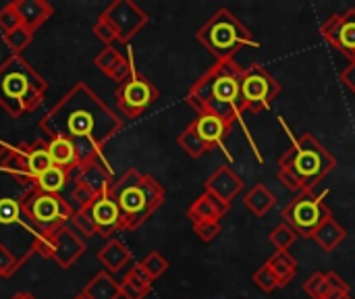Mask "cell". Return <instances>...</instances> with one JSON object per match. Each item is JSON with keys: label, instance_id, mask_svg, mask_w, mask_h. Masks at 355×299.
Returning a JSON list of instances; mask_svg holds the SVG:
<instances>
[{"label": "cell", "instance_id": "18", "mask_svg": "<svg viewBox=\"0 0 355 299\" xmlns=\"http://www.w3.org/2000/svg\"><path fill=\"white\" fill-rule=\"evenodd\" d=\"M231 206L223 204L220 200H216L210 194H202L189 208H187V219L191 225L196 223H220L223 216L229 212Z\"/></svg>", "mask_w": 355, "mask_h": 299}, {"label": "cell", "instance_id": "8", "mask_svg": "<svg viewBox=\"0 0 355 299\" xmlns=\"http://www.w3.org/2000/svg\"><path fill=\"white\" fill-rule=\"evenodd\" d=\"M329 216H333V212L324 204V194H316V191L300 194L283 208V221L297 235L310 237V239L324 225Z\"/></svg>", "mask_w": 355, "mask_h": 299}, {"label": "cell", "instance_id": "3", "mask_svg": "<svg viewBox=\"0 0 355 299\" xmlns=\"http://www.w3.org/2000/svg\"><path fill=\"white\" fill-rule=\"evenodd\" d=\"M335 166L337 158L312 133H302L291 137V146L279 158V181L289 191L300 196L314 191Z\"/></svg>", "mask_w": 355, "mask_h": 299}, {"label": "cell", "instance_id": "43", "mask_svg": "<svg viewBox=\"0 0 355 299\" xmlns=\"http://www.w3.org/2000/svg\"><path fill=\"white\" fill-rule=\"evenodd\" d=\"M133 73H135V69H133V62H131V58H127V56H125V58H123V60H121V62H119V65H116V67H114L110 73H108V77L121 85V83H125V81H127V79H129Z\"/></svg>", "mask_w": 355, "mask_h": 299}, {"label": "cell", "instance_id": "4", "mask_svg": "<svg viewBox=\"0 0 355 299\" xmlns=\"http://www.w3.org/2000/svg\"><path fill=\"white\" fill-rule=\"evenodd\" d=\"M48 81L21 56L10 54L0 65V108L19 119L25 112H35L44 102Z\"/></svg>", "mask_w": 355, "mask_h": 299}, {"label": "cell", "instance_id": "6", "mask_svg": "<svg viewBox=\"0 0 355 299\" xmlns=\"http://www.w3.org/2000/svg\"><path fill=\"white\" fill-rule=\"evenodd\" d=\"M198 42L216 58H235V54L248 46H256L252 31L241 23L239 17H235L229 8H218L196 33Z\"/></svg>", "mask_w": 355, "mask_h": 299}, {"label": "cell", "instance_id": "19", "mask_svg": "<svg viewBox=\"0 0 355 299\" xmlns=\"http://www.w3.org/2000/svg\"><path fill=\"white\" fill-rule=\"evenodd\" d=\"M10 4H12V8L19 15L21 25L31 29V31L42 27L52 17V12H54L52 4L46 2V0H15Z\"/></svg>", "mask_w": 355, "mask_h": 299}, {"label": "cell", "instance_id": "46", "mask_svg": "<svg viewBox=\"0 0 355 299\" xmlns=\"http://www.w3.org/2000/svg\"><path fill=\"white\" fill-rule=\"evenodd\" d=\"M329 299H354V298H352V293H349V291H345V293H335V296H331Z\"/></svg>", "mask_w": 355, "mask_h": 299}, {"label": "cell", "instance_id": "38", "mask_svg": "<svg viewBox=\"0 0 355 299\" xmlns=\"http://www.w3.org/2000/svg\"><path fill=\"white\" fill-rule=\"evenodd\" d=\"M73 183V189H71V200H69V204L73 206V210H83V208H89L92 204H94V200H96V196L85 187V185H81V183H75V181H71Z\"/></svg>", "mask_w": 355, "mask_h": 299}, {"label": "cell", "instance_id": "22", "mask_svg": "<svg viewBox=\"0 0 355 299\" xmlns=\"http://www.w3.org/2000/svg\"><path fill=\"white\" fill-rule=\"evenodd\" d=\"M152 279H150V275L139 266V264H135V266H131L129 271H127V275L123 277V281L119 283V287H121V298L125 299H146L150 296V291H152Z\"/></svg>", "mask_w": 355, "mask_h": 299}, {"label": "cell", "instance_id": "12", "mask_svg": "<svg viewBox=\"0 0 355 299\" xmlns=\"http://www.w3.org/2000/svg\"><path fill=\"white\" fill-rule=\"evenodd\" d=\"M100 17L108 21L116 33V40L123 44H129L150 23V15L133 0H112Z\"/></svg>", "mask_w": 355, "mask_h": 299}, {"label": "cell", "instance_id": "27", "mask_svg": "<svg viewBox=\"0 0 355 299\" xmlns=\"http://www.w3.org/2000/svg\"><path fill=\"white\" fill-rule=\"evenodd\" d=\"M312 239L318 244V248H322L327 254H331V252H335L347 239V231L335 221V216H329L324 221V225L314 233Z\"/></svg>", "mask_w": 355, "mask_h": 299}, {"label": "cell", "instance_id": "34", "mask_svg": "<svg viewBox=\"0 0 355 299\" xmlns=\"http://www.w3.org/2000/svg\"><path fill=\"white\" fill-rule=\"evenodd\" d=\"M71 223L75 227V233L81 235V237H94L98 235V229H96V223L92 219V210L89 208H83V210H75L73 216H71Z\"/></svg>", "mask_w": 355, "mask_h": 299}, {"label": "cell", "instance_id": "5", "mask_svg": "<svg viewBox=\"0 0 355 299\" xmlns=\"http://www.w3.org/2000/svg\"><path fill=\"white\" fill-rule=\"evenodd\" d=\"M123 214L121 231H137L162 204H164V187L152 177L144 175L137 169H129L119 177L108 191Z\"/></svg>", "mask_w": 355, "mask_h": 299}, {"label": "cell", "instance_id": "23", "mask_svg": "<svg viewBox=\"0 0 355 299\" xmlns=\"http://www.w3.org/2000/svg\"><path fill=\"white\" fill-rule=\"evenodd\" d=\"M48 148V154H50V160L54 166L58 169H64L69 173H75L77 166H79V158H77V152L73 148V144L64 137H52L48 139L46 144Z\"/></svg>", "mask_w": 355, "mask_h": 299}, {"label": "cell", "instance_id": "11", "mask_svg": "<svg viewBox=\"0 0 355 299\" xmlns=\"http://www.w3.org/2000/svg\"><path fill=\"white\" fill-rule=\"evenodd\" d=\"M158 98H160V89L137 71L116 87V106L129 119L141 117Z\"/></svg>", "mask_w": 355, "mask_h": 299}, {"label": "cell", "instance_id": "21", "mask_svg": "<svg viewBox=\"0 0 355 299\" xmlns=\"http://www.w3.org/2000/svg\"><path fill=\"white\" fill-rule=\"evenodd\" d=\"M98 262L104 266L106 273L110 275H116L121 273L129 262H131V250L121 241V239H108L106 246L98 252Z\"/></svg>", "mask_w": 355, "mask_h": 299}, {"label": "cell", "instance_id": "9", "mask_svg": "<svg viewBox=\"0 0 355 299\" xmlns=\"http://www.w3.org/2000/svg\"><path fill=\"white\" fill-rule=\"evenodd\" d=\"M281 83L260 65L245 67L239 79V106L254 114L268 110L272 100L281 94Z\"/></svg>", "mask_w": 355, "mask_h": 299}, {"label": "cell", "instance_id": "7", "mask_svg": "<svg viewBox=\"0 0 355 299\" xmlns=\"http://www.w3.org/2000/svg\"><path fill=\"white\" fill-rule=\"evenodd\" d=\"M23 212L29 225L37 233H50L67 225V221H71L75 210L69 204V200H64L62 196L44 194L33 187L23 200Z\"/></svg>", "mask_w": 355, "mask_h": 299}, {"label": "cell", "instance_id": "40", "mask_svg": "<svg viewBox=\"0 0 355 299\" xmlns=\"http://www.w3.org/2000/svg\"><path fill=\"white\" fill-rule=\"evenodd\" d=\"M92 31H94V35L104 44V48H106V46H112L114 42H119V40H116L114 29H112V27L108 25V21H106V19H102V17H98V21L94 23Z\"/></svg>", "mask_w": 355, "mask_h": 299}, {"label": "cell", "instance_id": "2", "mask_svg": "<svg viewBox=\"0 0 355 299\" xmlns=\"http://www.w3.org/2000/svg\"><path fill=\"white\" fill-rule=\"evenodd\" d=\"M245 67L235 58L214 60V65L189 87L185 100L198 114H214L227 123L241 119L243 110L239 106V79Z\"/></svg>", "mask_w": 355, "mask_h": 299}, {"label": "cell", "instance_id": "29", "mask_svg": "<svg viewBox=\"0 0 355 299\" xmlns=\"http://www.w3.org/2000/svg\"><path fill=\"white\" fill-rule=\"evenodd\" d=\"M25 166H27V175H29L31 181H35L44 171H48L52 166V160H50L46 144H33L31 150H27Z\"/></svg>", "mask_w": 355, "mask_h": 299}, {"label": "cell", "instance_id": "36", "mask_svg": "<svg viewBox=\"0 0 355 299\" xmlns=\"http://www.w3.org/2000/svg\"><path fill=\"white\" fill-rule=\"evenodd\" d=\"M123 58H125V56H123L114 46H106V48H104L96 58H94V65H96L104 75H108V73H110V71H112L121 60H123Z\"/></svg>", "mask_w": 355, "mask_h": 299}, {"label": "cell", "instance_id": "1", "mask_svg": "<svg viewBox=\"0 0 355 299\" xmlns=\"http://www.w3.org/2000/svg\"><path fill=\"white\" fill-rule=\"evenodd\" d=\"M40 131L73 144L79 164L102 156L104 146L123 129V119L83 81L75 83L37 123Z\"/></svg>", "mask_w": 355, "mask_h": 299}, {"label": "cell", "instance_id": "17", "mask_svg": "<svg viewBox=\"0 0 355 299\" xmlns=\"http://www.w3.org/2000/svg\"><path fill=\"white\" fill-rule=\"evenodd\" d=\"M27 194H29V189L27 191H19V194H10V196H0V231L2 233L17 227L21 231H29V233L40 235L29 225V221L25 219V212H23V200H25Z\"/></svg>", "mask_w": 355, "mask_h": 299}, {"label": "cell", "instance_id": "35", "mask_svg": "<svg viewBox=\"0 0 355 299\" xmlns=\"http://www.w3.org/2000/svg\"><path fill=\"white\" fill-rule=\"evenodd\" d=\"M139 266L150 275L152 281H156V279H160V277L168 271V260H166L160 252H150V254L139 262Z\"/></svg>", "mask_w": 355, "mask_h": 299}, {"label": "cell", "instance_id": "26", "mask_svg": "<svg viewBox=\"0 0 355 299\" xmlns=\"http://www.w3.org/2000/svg\"><path fill=\"white\" fill-rule=\"evenodd\" d=\"M266 264L270 266V271L279 279L281 287H287L300 273V262L295 260V256L291 252H275L266 260Z\"/></svg>", "mask_w": 355, "mask_h": 299}, {"label": "cell", "instance_id": "37", "mask_svg": "<svg viewBox=\"0 0 355 299\" xmlns=\"http://www.w3.org/2000/svg\"><path fill=\"white\" fill-rule=\"evenodd\" d=\"M254 283H256V287H260L264 293H272V291L281 289L279 279L275 277V273L270 271V266H268L266 262H264V266H260V268L254 273Z\"/></svg>", "mask_w": 355, "mask_h": 299}, {"label": "cell", "instance_id": "45", "mask_svg": "<svg viewBox=\"0 0 355 299\" xmlns=\"http://www.w3.org/2000/svg\"><path fill=\"white\" fill-rule=\"evenodd\" d=\"M341 81L345 83V87L352 92L355 96V60H352L345 69H343V73H341Z\"/></svg>", "mask_w": 355, "mask_h": 299}, {"label": "cell", "instance_id": "32", "mask_svg": "<svg viewBox=\"0 0 355 299\" xmlns=\"http://www.w3.org/2000/svg\"><path fill=\"white\" fill-rule=\"evenodd\" d=\"M33 33H35V31H31V29L19 25L17 29L4 33L2 37H4V44L8 46V50H10L12 54H21V52L33 42Z\"/></svg>", "mask_w": 355, "mask_h": 299}, {"label": "cell", "instance_id": "44", "mask_svg": "<svg viewBox=\"0 0 355 299\" xmlns=\"http://www.w3.org/2000/svg\"><path fill=\"white\" fill-rule=\"evenodd\" d=\"M327 281H329V289H331V296H335V293H345V291H349V285L335 273V271H331V273H327ZM329 296V298H331Z\"/></svg>", "mask_w": 355, "mask_h": 299}, {"label": "cell", "instance_id": "48", "mask_svg": "<svg viewBox=\"0 0 355 299\" xmlns=\"http://www.w3.org/2000/svg\"><path fill=\"white\" fill-rule=\"evenodd\" d=\"M73 299H85V296H83V293H79L77 298H73Z\"/></svg>", "mask_w": 355, "mask_h": 299}, {"label": "cell", "instance_id": "15", "mask_svg": "<svg viewBox=\"0 0 355 299\" xmlns=\"http://www.w3.org/2000/svg\"><path fill=\"white\" fill-rule=\"evenodd\" d=\"M245 181L227 164L218 166L206 181H204V191L220 200L223 204L231 206V202L243 191Z\"/></svg>", "mask_w": 355, "mask_h": 299}, {"label": "cell", "instance_id": "42", "mask_svg": "<svg viewBox=\"0 0 355 299\" xmlns=\"http://www.w3.org/2000/svg\"><path fill=\"white\" fill-rule=\"evenodd\" d=\"M191 227H193V233L204 244H212L218 237V233H220V223H196Z\"/></svg>", "mask_w": 355, "mask_h": 299}, {"label": "cell", "instance_id": "28", "mask_svg": "<svg viewBox=\"0 0 355 299\" xmlns=\"http://www.w3.org/2000/svg\"><path fill=\"white\" fill-rule=\"evenodd\" d=\"M73 179V173L64 171V169H58V166H50L48 171H44L35 181H33V187L37 191H44V194H54V196H60V191L71 183Z\"/></svg>", "mask_w": 355, "mask_h": 299}, {"label": "cell", "instance_id": "47", "mask_svg": "<svg viewBox=\"0 0 355 299\" xmlns=\"http://www.w3.org/2000/svg\"><path fill=\"white\" fill-rule=\"evenodd\" d=\"M10 299H35L31 293H17V296H12Z\"/></svg>", "mask_w": 355, "mask_h": 299}, {"label": "cell", "instance_id": "25", "mask_svg": "<svg viewBox=\"0 0 355 299\" xmlns=\"http://www.w3.org/2000/svg\"><path fill=\"white\" fill-rule=\"evenodd\" d=\"M85 299H119L121 298V287L119 281L112 279L110 273L100 271L81 291Z\"/></svg>", "mask_w": 355, "mask_h": 299}, {"label": "cell", "instance_id": "39", "mask_svg": "<svg viewBox=\"0 0 355 299\" xmlns=\"http://www.w3.org/2000/svg\"><path fill=\"white\" fill-rule=\"evenodd\" d=\"M21 266H23V262H21L8 248L0 246V279L12 277Z\"/></svg>", "mask_w": 355, "mask_h": 299}, {"label": "cell", "instance_id": "31", "mask_svg": "<svg viewBox=\"0 0 355 299\" xmlns=\"http://www.w3.org/2000/svg\"><path fill=\"white\" fill-rule=\"evenodd\" d=\"M268 241L277 252H289V248L297 241V233L287 223H281L268 233Z\"/></svg>", "mask_w": 355, "mask_h": 299}, {"label": "cell", "instance_id": "41", "mask_svg": "<svg viewBox=\"0 0 355 299\" xmlns=\"http://www.w3.org/2000/svg\"><path fill=\"white\" fill-rule=\"evenodd\" d=\"M19 25H21V19H19L17 10L12 8V4L10 2L4 4L0 8V29H2V35L8 33V31H12V29H17Z\"/></svg>", "mask_w": 355, "mask_h": 299}, {"label": "cell", "instance_id": "13", "mask_svg": "<svg viewBox=\"0 0 355 299\" xmlns=\"http://www.w3.org/2000/svg\"><path fill=\"white\" fill-rule=\"evenodd\" d=\"M322 37L343 56L355 60V8L329 17L320 27Z\"/></svg>", "mask_w": 355, "mask_h": 299}, {"label": "cell", "instance_id": "24", "mask_svg": "<svg viewBox=\"0 0 355 299\" xmlns=\"http://www.w3.org/2000/svg\"><path fill=\"white\" fill-rule=\"evenodd\" d=\"M243 204H245V208H248L256 219H262V216H266V214L275 208L277 196H275L264 183H256V185L245 194Z\"/></svg>", "mask_w": 355, "mask_h": 299}, {"label": "cell", "instance_id": "30", "mask_svg": "<svg viewBox=\"0 0 355 299\" xmlns=\"http://www.w3.org/2000/svg\"><path fill=\"white\" fill-rule=\"evenodd\" d=\"M177 144L181 146V150H185V154L189 156V158H200V156H204L206 152H210V148L202 142V137L198 135V131H196V127L189 123V127L177 137Z\"/></svg>", "mask_w": 355, "mask_h": 299}, {"label": "cell", "instance_id": "14", "mask_svg": "<svg viewBox=\"0 0 355 299\" xmlns=\"http://www.w3.org/2000/svg\"><path fill=\"white\" fill-rule=\"evenodd\" d=\"M71 181L85 185L96 198L108 194L110 187H112V183H114L112 173H110V166L104 160V156H96V158L87 160V162L79 164L77 171L73 173V179Z\"/></svg>", "mask_w": 355, "mask_h": 299}, {"label": "cell", "instance_id": "16", "mask_svg": "<svg viewBox=\"0 0 355 299\" xmlns=\"http://www.w3.org/2000/svg\"><path fill=\"white\" fill-rule=\"evenodd\" d=\"M89 210H92V219L96 223L98 235H102L106 239H112V235L116 231H121L123 214H121V208H119L116 200L110 194L98 196L94 200V204L89 206Z\"/></svg>", "mask_w": 355, "mask_h": 299}, {"label": "cell", "instance_id": "10", "mask_svg": "<svg viewBox=\"0 0 355 299\" xmlns=\"http://www.w3.org/2000/svg\"><path fill=\"white\" fill-rule=\"evenodd\" d=\"M87 246L81 235H77L71 227L62 225L50 233H40L33 246V254L54 260L62 271L71 268L83 254Z\"/></svg>", "mask_w": 355, "mask_h": 299}, {"label": "cell", "instance_id": "20", "mask_svg": "<svg viewBox=\"0 0 355 299\" xmlns=\"http://www.w3.org/2000/svg\"><path fill=\"white\" fill-rule=\"evenodd\" d=\"M198 131V135L202 137V142L214 150L216 146L223 144V139L231 133V123H227L225 119L220 117H214V114H200L193 123H191Z\"/></svg>", "mask_w": 355, "mask_h": 299}, {"label": "cell", "instance_id": "33", "mask_svg": "<svg viewBox=\"0 0 355 299\" xmlns=\"http://www.w3.org/2000/svg\"><path fill=\"white\" fill-rule=\"evenodd\" d=\"M304 293L310 299H329L331 289H329V281H327V273H314L304 285H302Z\"/></svg>", "mask_w": 355, "mask_h": 299}]
</instances>
